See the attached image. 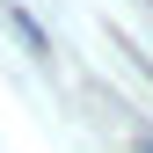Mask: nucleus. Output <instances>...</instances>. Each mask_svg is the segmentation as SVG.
<instances>
[]
</instances>
